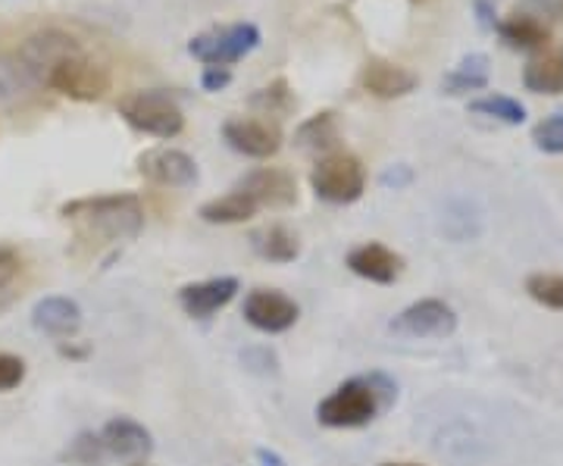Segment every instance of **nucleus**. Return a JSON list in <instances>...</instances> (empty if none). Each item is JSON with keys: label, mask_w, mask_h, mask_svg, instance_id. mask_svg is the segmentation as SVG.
I'll return each instance as SVG.
<instances>
[{"label": "nucleus", "mask_w": 563, "mask_h": 466, "mask_svg": "<svg viewBox=\"0 0 563 466\" xmlns=\"http://www.w3.org/2000/svg\"><path fill=\"white\" fill-rule=\"evenodd\" d=\"M395 395H398L395 386L379 373L357 376L322 398L317 407V420L325 429H361L373 423L379 410L395 401Z\"/></svg>", "instance_id": "1"}, {"label": "nucleus", "mask_w": 563, "mask_h": 466, "mask_svg": "<svg viewBox=\"0 0 563 466\" xmlns=\"http://www.w3.org/2000/svg\"><path fill=\"white\" fill-rule=\"evenodd\" d=\"M63 220L76 223L88 235H101L110 242L139 238L144 229V207L139 195H98V198H79L60 207Z\"/></svg>", "instance_id": "2"}, {"label": "nucleus", "mask_w": 563, "mask_h": 466, "mask_svg": "<svg viewBox=\"0 0 563 466\" xmlns=\"http://www.w3.org/2000/svg\"><path fill=\"white\" fill-rule=\"evenodd\" d=\"M120 113L132 129L154 135V138H176L185 129L179 103L166 91H135V95L122 98Z\"/></svg>", "instance_id": "3"}, {"label": "nucleus", "mask_w": 563, "mask_h": 466, "mask_svg": "<svg viewBox=\"0 0 563 466\" xmlns=\"http://www.w3.org/2000/svg\"><path fill=\"white\" fill-rule=\"evenodd\" d=\"M44 85L60 91L63 98H69V101H101L103 95L110 91V69L103 63L91 60L85 51H79V54L57 63L47 73Z\"/></svg>", "instance_id": "4"}, {"label": "nucleus", "mask_w": 563, "mask_h": 466, "mask_svg": "<svg viewBox=\"0 0 563 466\" xmlns=\"http://www.w3.org/2000/svg\"><path fill=\"white\" fill-rule=\"evenodd\" d=\"M310 185L317 191V198L329 203H354L366 188V173L363 163L354 154H329L322 157L313 173H310Z\"/></svg>", "instance_id": "5"}, {"label": "nucleus", "mask_w": 563, "mask_h": 466, "mask_svg": "<svg viewBox=\"0 0 563 466\" xmlns=\"http://www.w3.org/2000/svg\"><path fill=\"white\" fill-rule=\"evenodd\" d=\"M257 44H261V29L254 22H235V25H222L188 41V54L207 66H229V63L242 60L244 54H251Z\"/></svg>", "instance_id": "6"}, {"label": "nucleus", "mask_w": 563, "mask_h": 466, "mask_svg": "<svg viewBox=\"0 0 563 466\" xmlns=\"http://www.w3.org/2000/svg\"><path fill=\"white\" fill-rule=\"evenodd\" d=\"M81 44L73 35H66L60 29H41L35 35H29V38L22 41L20 51H16V57L22 60V66L29 69V76L44 85L47 79V73L57 66L66 57H73V54H79Z\"/></svg>", "instance_id": "7"}, {"label": "nucleus", "mask_w": 563, "mask_h": 466, "mask_svg": "<svg viewBox=\"0 0 563 466\" xmlns=\"http://www.w3.org/2000/svg\"><path fill=\"white\" fill-rule=\"evenodd\" d=\"M388 329L395 335H407V339H448L457 329V313L444 301L426 298V301H417L401 310Z\"/></svg>", "instance_id": "8"}, {"label": "nucleus", "mask_w": 563, "mask_h": 466, "mask_svg": "<svg viewBox=\"0 0 563 466\" xmlns=\"http://www.w3.org/2000/svg\"><path fill=\"white\" fill-rule=\"evenodd\" d=\"M244 320L261 329L266 335H279V332H288L291 325L298 323V304L282 295L276 288H254L247 298H244Z\"/></svg>", "instance_id": "9"}, {"label": "nucleus", "mask_w": 563, "mask_h": 466, "mask_svg": "<svg viewBox=\"0 0 563 466\" xmlns=\"http://www.w3.org/2000/svg\"><path fill=\"white\" fill-rule=\"evenodd\" d=\"M222 138L229 142L232 151L254 157V160H266V157L279 154L282 147L279 125L269 120H254V116H239V120L225 122Z\"/></svg>", "instance_id": "10"}, {"label": "nucleus", "mask_w": 563, "mask_h": 466, "mask_svg": "<svg viewBox=\"0 0 563 466\" xmlns=\"http://www.w3.org/2000/svg\"><path fill=\"white\" fill-rule=\"evenodd\" d=\"M139 173L144 179L169 188H191L198 182V163L176 147H151L139 157Z\"/></svg>", "instance_id": "11"}, {"label": "nucleus", "mask_w": 563, "mask_h": 466, "mask_svg": "<svg viewBox=\"0 0 563 466\" xmlns=\"http://www.w3.org/2000/svg\"><path fill=\"white\" fill-rule=\"evenodd\" d=\"M235 188L244 191L257 207H291L298 201L295 176L288 169H276V166H263V169L247 173Z\"/></svg>", "instance_id": "12"}, {"label": "nucleus", "mask_w": 563, "mask_h": 466, "mask_svg": "<svg viewBox=\"0 0 563 466\" xmlns=\"http://www.w3.org/2000/svg\"><path fill=\"white\" fill-rule=\"evenodd\" d=\"M361 85L366 95H373L379 101H395V98L410 95L420 85V79L407 66H401V63L369 57L361 69Z\"/></svg>", "instance_id": "13"}, {"label": "nucleus", "mask_w": 563, "mask_h": 466, "mask_svg": "<svg viewBox=\"0 0 563 466\" xmlns=\"http://www.w3.org/2000/svg\"><path fill=\"white\" fill-rule=\"evenodd\" d=\"M239 295V279L235 276H220V279H203V282L181 285L179 307L195 317V320H210L217 310L232 304V298Z\"/></svg>", "instance_id": "14"}, {"label": "nucleus", "mask_w": 563, "mask_h": 466, "mask_svg": "<svg viewBox=\"0 0 563 466\" xmlns=\"http://www.w3.org/2000/svg\"><path fill=\"white\" fill-rule=\"evenodd\" d=\"M347 269L366 282L391 285L401 279L404 257L379 242H366L347 254Z\"/></svg>", "instance_id": "15"}, {"label": "nucleus", "mask_w": 563, "mask_h": 466, "mask_svg": "<svg viewBox=\"0 0 563 466\" xmlns=\"http://www.w3.org/2000/svg\"><path fill=\"white\" fill-rule=\"evenodd\" d=\"M101 442L103 451L110 454V457H120V461H144L151 451H154V439H151V432L141 426L139 420H132V417H117V420H110L101 432Z\"/></svg>", "instance_id": "16"}, {"label": "nucleus", "mask_w": 563, "mask_h": 466, "mask_svg": "<svg viewBox=\"0 0 563 466\" xmlns=\"http://www.w3.org/2000/svg\"><path fill=\"white\" fill-rule=\"evenodd\" d=\"M32 323L38 332L51 335V339H73L81 325V310L76 301L69 298H41L35 310H32Z\"/></svg>", "instance_id": "17"}, {"label": "nucleus", "mask_w": 563, "mask_h": 466, "mask_svg": "<svg viewBox=\"0 0 563 466\" xmlns=\"http://www.w3.org/2000/svg\"><path fill=\"white\" fill-rule=\"evenodd\" d=\"M495 29H498L504 44H510L517 51H529V54H542V51H548V41H551V29L532 13H514V16L498 22Z\"/></svg>", "instance_id": "18"}, {"label": "nucleus", "mask_w": 563, "mask_h": 466, "mask_svg": "<svg viewBox=\"0 0 563 466\" xmlns=\"http://www.w3.org/2000/svg\"><path fill=\"white\" fill-rule=\"evenodd\" d=\"M38 81L29 76L16 54H0V110H13L32 98Z\"/></svg>", "instance_id": "19"}, {"label": "nucleus", "mask_w": 563, "mask_h": 466, "mask_svg": "<svg viewBox=\"0 0 563 466\" xmlns=\"http://www.w3.org/2000/svg\"><path fill=\"white\" fill-rule=\"evenodd\" d=\"M526 91L532 95H563V54L542 51L523 69Z\"/></svg>", "instance_id": "20"}, {"label": "nucleus", "mask_w": 563, "mask_h": 466, "mask_svg": "<svg viewBox=\"0 0 563 466\" xmlns=\"http://www.w3.org/2000/svg\"><path fill=\"white\" fill-rule=\"evenodd\" d=\"M251 244H254V251L261 254L263 260H269V264H291V260L301 254L298 235L288 232L285 225H266V229H257V232L251 235Z\"/></svg>", "instance_id": "21"}, {"label": "nucleus", "mask_w": 563, "mask_h": 466, "mask_svg": "<svg viewBox=\"0 0 563 466\" xmlns=\"http://www.w3.org/2000/svg\"><path fill=\"white\" fill-rule=\"evenodd\" d=\"M261 207L251 201L244 191H229V195H222V198H213V201H207L201 207V220L210 225H232V223H244V220H251L254 213H257Z\"/></svg>", "instance_id": "22"}, {"label": "nucleus", "mask_w": 563, "mask_h": 466, "mask_svg": "<svg viewBox=\"0 0 563 466\" xmlns=\"http://www.w3.org/2000/svg\"><path fill=\"white\" fill-rule=\"evenodd\" d=\"M485 85H488V57L470 54L444 76L442 91L444 95H466V91H479Z\"/></svg>", "instance_id": "23"}, {"label": "nucleus", "mask_w": 563, "mask_h": 466, "mask_svg": "<svg viewBox=\"0 0 563 466\" xmlns=\"http://www.w3.org/2000/svg\"><path fill=\"white\" fill-rule=\"evenodd\" d=\"M339 142V120H335V113L332 110H325V113H317V116H310L307 122H301V129L295 132V144L301 147V151H332Z\"/></svg>", "instance_id": "24"}, {"label": "nucleus", "mask_w": 563, "mask_h": 466, "mask_svg": "<svg viewBox=\"0 0 563 466\" xmlns=\"http://www.w3.org/2000/svg\"><path fill=\"white\" fill-rule=\"evenodd\" d=\"M473 113L479 116H488V120L507 122V125H523L526 122V107L507 95H488V98H479V101L470 103Z\"/></svg>", "instance_id": "25"}, {"label": "nucleus", "mask_w": 563, "mask_h": 466, "mask_svg": "<svg viewBox=\"0 0 563 466\" xmlns=\"http://www.w3.org/2000/svg\"><path fill=\"white\" fill-rule=\"evenodd\" d=\"M526 291L532 301H539L548 310H563V276L554 273H536L526 279Z\"/></svg>", "instance_id": "26"}, {"label": "nucleus", "mask_w": 563, "mask_h": 466, "mask_svg": "<svg viewBox=\"0 0 563 466\" xmlns=\"http://www.w3.org/2000/svg\"><path fill=\"white\" fill-rule=\"evenodd\" d=\"M251 103H254L257 110H263V116H285V113L295 107V98H291V91H288V81L276 79L273 85L261 88V91L251 98Z\"/></svg>", "instance_id": "27"}, {"label": "nucleus", "mask_w": 563, "mask_h": 466, "mask_svg": "<svg viewBox=\"0 0 563 466\" xmlns=\"http://www.w3.org/2000/svg\"><path fill=\"white\" fill-rule=\"evenodd\" d=\"M22 276V257L16 247L0 244V310L13 301V288Z\"/></svg>", "instance_id": "28"}, {"label": "nucleus", "mask_w": 563, "mask_h": 466, "mask_svg": "<svg viewBox=\"0 0 563 466\" xmlns=\"http://www.w3.org/2000/svg\"><path fill=\"white\" fill-rule=\"evenodd\" d=\"M107 457L110 454L103 451L101 435H95V432H81L79 439L69 445V451H66V461L79 466H101Z\"/></svg>", "instance_id": "29"}, {"label": "nucleus", "mask_w": 563, "mask_h": 466, "mask_svg": "<svg viewBox=\"0 0 563 466\" xmlns=\"http://www.w3.org/2000/svg\"><path fill=\"white\" fill-rule=\"evenodd\" d=\"M532 142L544 154H563V113H554L532 129Z\"/></svg>", "instance_id": "30"}, {"label": "nucleus", "mask_w": 563, "mask_h": 466, "mask_svg": "<svg viewBox=\"0 0 563 466\" xmlns=\"http://www.w3.org/2000/svg\"><path fill=\"white\" fill-rule=\"evenodd\" d=\"M22 379H25V364H22V357L0 354V391H13V388H20Z\"/></svg>", "instance_id": "31"}, {"label": "nucleus", "mask_w": 563, "mask_h": 466, "mask_svg": "<svg viewBox=\"0 0 563 466\" xmlns=\"http://www.w3.org/2000/svg\"><path fill=\"white\" fill-rule=\"evenodd\" d=\"M229 81H232V69H229V66H207V69H203V91H222Z\"/></svg>", "instance_id": "32"}, {"label": "nucleus", "mask_w": 563, "mask_h": 466, "mask_svg": "<svg viewBox=\"0 0 563 466\" xmlns=\"http://www.w3.org/2000/svg\"><path fill=\"white\" fill-rule=\"evenodd\" d=\"M529 10H536L532 16H551V20H563V0H526Z\"/></svg>", "instance_id": "33"}, {"label": "nucleus", "mask_w": 563, "mask_h": 466, "mask_svg": "<svg viewBox=\"0 0 563 466\" xmlns=\"http://www.w3.org/2000/svg\"><path fill=\"white\" fill-rule=\"evenodd\" d=\"M257 461H261L263 466H285L282 464L279 454H273V451H266V447H261V451H257Z\"/></svg>", "instance_id": "34"}, {"label": "nucleus", "mask_w": 563, "mask_h": 466, "mask_svg": "<svg viewBox=\"0 0 563 466\" xmlns=\"http://www.w3.org/2000/svg\"><path fill=\"white\" fill-rule=\"evenodd\" d=\"M60 354H63V357H85V354H88V351H85V347L60 345Z\"/></svg>", "instance_id": "35"}, {"label": "nucleus", "mask_w": 563, "mask_h": 466, "mask_svg": "<svg viewBox=\"0 0 563 466\" xmlns=\"http://www.w3.org/2000/svg\"><path fill=\"white\" fill-rule=\"evenodd\" d=\"M129 466H154V464H147V461H135V464H129Z\"/></svg>", "instance_id": "36"}, {"label": "nucleus", "mask_w": 563, "mask_h": 466, "mask_svg": "<svg viewBox=\"0 0 563 466\" xmlns=\"http://www.w3.org/2000/svg\"><path fill=\"white\" fill-rule=\"evenodd\" d=\"M383 466H417V464H383Z\"/></svg>", "instance_id": "37"}]
</instances>
